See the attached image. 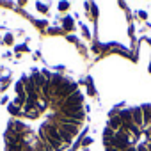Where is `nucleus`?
<instances>
[{"mask_svg":"<svg viewBox=\"0 0 151 151\" xmlns=\"http://www.w3.org/2000/svg\"><path fill=\"white\" fill-rule=\"evenodd\" d=\"M6 128V151H62L86 121L84 96L71 78L30 71L14 87Z\"/></svg>","mask_w":151,"mask_h":151,"instance_id":"f257e3e1","label":"nucleus"},{"mask_svg":"<svg viewBox=\"0 0 151 151\" xmlns=\"http://www.w3.org/2000/svg\"><path fill=\"white\" fill-rule=\"evenodd\" d=\"M105 151H151V105L119 109L103 128Z\"/></svg>","mask_w":151,"mask_h":151,"instance_id":"f03ea898","label":"nucleus"}]
</instances>
